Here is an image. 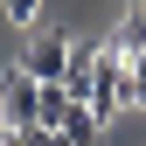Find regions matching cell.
Here are the masks:
<instances>
[{"mask_svg": "<svg viewBox=\"0 0 146 146\" xmlns=\"http://www.w3.org/2000/svg\"><path fill=\"white\" fill-rule=\"evenodd\" d=\"M132 104V56H118L111 42L98 49V70H90V111L98 118H118Z\"/></svg>", "mask_w": 146, "mask_h": 146, "instance_id": "1", "label": "cell"}, {"mask_svg": "<svg viewBox=\"0 0 146 146\" xmlns=\"http://www.w3.org/2000/svg\"><path fill=\"white\" fill-rule=\"evenodd\" d=\"M70 49H77V35H56V28H28L21 70H28L35 84H63V77H70Z\"/></svg>", "mask_w": 146, "mask_h": 146, "instance_id": "2", "label": "cell"}, {"mask_svg": "<svg viewBox=\"0 0 146 146\" xmlns=\"http://www.w3.org/2000/svg\"><path fill=\"white\" fill-rule=\"evenodd\" d=\"M0 104H7V132H35V125H42V84H35L21 63L0 77Z\"/></svg>", "mask_w": 146, "mask_h": 146, "instance_id": "3", "label": "cell"}, {"mask_svg": "<svg viewBox=\"0 0 146 146\" xmlns=\"http://www.w3.org/2000/svg\"><path fill=\"white\" fill-rule=\"evenodd\" d=\"M56 132H63V139H77V146H98V132H104V118H98V111H90V104H70V111H63V125H56Z\"/></svg>", "mask_w": 146, "mask_h": 146, "instance_id": "4", "label": "cell"}, {"mask_svg": "<svg viewBox=\"0 0 146 146\" xmlns=\"http://www.w3.org/2000/svg\"><path fill=\"white\" fill-rule=\"evenodd\" d=\"M111 49H118V56H146V14H139V7L125 14V21H118V35H111Z\"/></svg>", "mask_w": 146, "mask_h": 146, "instance_id": "5", "label": "cell"}, {"mask_svg": "<svg viewBox=\"0 0 146 146\" xmlns=\"http://www.w3.org/2000/svg\"><path fill=\"white\" fill-rule=\"evenodd\" d=\"M0 14H7L14 28H35V14H42V0H0Z\"/></svg>", "mask_w": 146, "mask_h": 146, "instance_id": "6", "label": "cell"}, {"mask_svg": "<svg viewBox=\"0 0 146 146\" xmlns=\"http://www.w3.org/2000/svg\"><path fill=\"white\" fill-rule=\"evenodd\" d=\"M132 104H146V56H132Z\"/></svg>", "mask_w": 146, "mask_h": 146, "instance_id": "7", "label": "cell"}, {"mask_svg": "<svg viewBox=\"0 0 146 146\" xmlns=\"http://www.w3.org/2000/svg\"><path fill=\"white\" fill-rule=\"evenodd\" d=\"M35 146H77V139H63V132H49V125H35Z\"/></svg>", "mask_w": 146, "mask_h": 146, "instance_id": "8", "label": "cell"}, {"mask_svg": "<svg viewBox=\"0 0 146 146\" xmlns=\"http://www.w3.org/2000/svg\"><path fill=\"white\" fill-rule=\"evenodd\" d=\"M7 146H35V132H7Z\"/></svg>", "mask_w": 146, "mask_h": 146, "instance_id": "9", "label": "cell"}, {"mask_svg": "<svg viewBox=\"0 0 146 146\" xmlns=\"http://www.w3.org/2000/svg\"><path fill=\"white\" fill-rule=\"evenodd\" d=\"M0 132H7V104H0Z\"/></svg>", "mask_w": 146, "mask_h": 146, "instance_id": "10", "label": "cell"}, {"mask_svg": "<svg viewBox=\"0 0 146 146\" xmlns=\"http://www.w3.org/2000/svg\"><path fill=\"white\" fill-rule=\"evenodd\" d=\"M0 146H7V132H0Z\"/></svg>", "mask_w": 146, "mask_h": 146, "instance_id": "11", "label": "cell"}]
</instances>
